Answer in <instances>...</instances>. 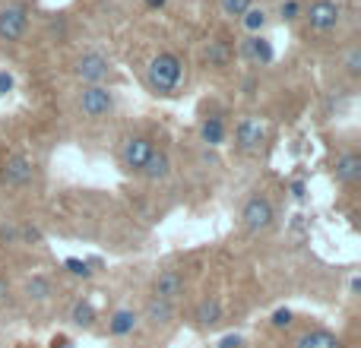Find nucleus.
Returning a JSON list of instances; mask_svg holds the SVG:
<instances>
[{"label": "nucleus", "instance_id": "f257e3e1", "mask_svg": "<svg viewBox=\"0 0 361 348\" xmlns=\"http://www.w3.org/2000/svg\"><path fill=\"white\" fill-rule=\"evenodd\" d=\"M180 80H184V61L175 51H159L146 67V86L156 95H175Z\"/></svg>", "mask_w": 361, "mask_h": 348}, {"label": "nucleus", "instance_id": "f03ea898", "mask_svg": "<svg viewBox=\"0 0 361 348\" xmlns=\"http://www.w3.org/2000/svg\"><path fill=\"white\" fill-rule=\"evenodd\" d=\"M25 29H29V6L10 0V4L0 6V42L4 44H16L23 42Z\"/></svg>", "mask_w": 361, "mask_h": 348}, {"label": "nucleus", "instance_id": "7ed1b4c3", "mask_svg": "<svg viewBox=\"0 0 361 348\" xmlns=\"http://www.w3.org/2000/svg\"><path fill=\"white\" fill-rule=\"evenodd\" d=\"M76 105H80L82 118L102 120V118H108V114L114 111V92L108 86H82Z\"/></svg>", "mask_w": 361, "mask_h": 348}, {"label": "nucleus", "instance_id": "20e7f679", "mask_svg": "<svg viewBox=\"0 0 361 348\" xmlns=\"http://www.w3.org/2000/svg\"><path fill=\"white\" fill-rule=\"evenodd\" d=\"M276 222V209L273 203H269L267 197H260V193H254V197L244 203L241 209V225L244 231H250V235H260V231H269Z\"/></svg>", "mask_w": 361, "mask_h": 348}, {"label": "nucleus", "instance_id": "39448f33", "mask_svg": "<svg viewBox=\"0 0 361 348\" xmlns=\"http://www.w3.org/2000/svg\"><path fill=\"white\" fill-rule=\"evenodd\" d=\"M301 16L307 19V25H311L314 32L326 35V32H333L339 25V19H343V6H339L336 0H311V6H305Z\"/></svg>", "mask_w": 361, "mask_h": 348}, {"label": "nucleus", "instance_id": "423d86ee", "mask_svg": "<svg viewBox=\"0 0 361 348\" xmlns=\"http://www.w3.org/2000/svg\"><path fill=\"white\" fill-rule=\"evenodd\" d=\"M73 73L82 80V86H105V80L111 76V63L99 51H86V54L76 57Z\"/></svg>", "mask_w": 361, "mask_h": 348}, {"label": "nucleus", "instance_id": "0eeeda50", "mask_svg": "<svg viewBox=\"0 0 361 348\" xmlns=\"http://www.w3.org/2000/svg\"><path fill=\"white\" fill-rule=\"evenodd\" d=\"M32 174H35L32 159L25 156V152H10V156L4 159V165H0V184L10 187V190H16V187L29 184Z\"/></svg>", "mask_w": 361, "mask_h": 348}, {"label": "nucleus", "instance_id": "6e6552de", "mask_svg": "<svg viewBox=\"0 0 361 348\" xmlns=\"http://www.w3.org/2000/svg\"><path fill=\"white\" fill-rule=\"evenodd\" d=\"M267 143V127H263L260 118H241L235 127V146L244 152V156H254L260 152V146Z\"/></svg>", "mask_w": 361, "mask_h": 348}, {"label": "nucleus", "instance_id": "1a4fd4ad", "mask_svg": "<svg viewBox=\"0 0 361 348\" xmlns=\"http://www.w3.org/2000/svg\"><path fill=\"white\" fill-rule=\"evenodd\" d=\"M152 149H156V143H152L149 137H143V133H137V137H127L124 146H121V165H124L127 171H137L146 165V159L152 156Z\"/></svg>", "mask_w": 361, "mask_h": 348}, {"label": "nucleus", "instance_id": "9d476101", "mask_svg": "<svg viewBox=\"0 0 361 348\" xmlns=\"http://www.w3.org/2000/svg\"><path fill=\"white\" fill-rule=\"evenodd\" d=\"M238 54H241L247 63H254V67H267V63H273L276 51H273V42H269L267 35H247L241 42V48H238Z\"/></svg>", "mask_w": 361, "mask_h": 348}, {"label": "nucleus", "instance_id": "9b49d317", "mask_svg": "<svg viewBox=\"0 0 361 348\" xmlns=\"http://www.w3.org/2000/svg\"><path fill=\"white\" fill-rule=\"evenodd\" d=\"M187 288V279L184 273H178V269H162V273L156 275V282H152V298H162V301H175L184 294Z\"/></svg>", "mask_w": 361, "mask_h": 348}, {"label": "nucleus", "instance_id": "f8f14e48", "mask_svg": "<svg viewBox=\"0 0 361 348\" xmlns=\"http://www.w3.org/2000/svg\"><path fill=\"white\" fill-rule=\"evenodd\" d=\"M333 180L343 184V187H355L361 180V156L355 149L343 152V156L333 162Z\"/></svg>", "mask_w": 361, "mask_h": 348}, {"label": "nucleus", "instance_id": "ddd939ff", "mask_svg": "<svg viewBox=\"0 0 361 348\" xmlns=\"http://www.w3.org/2000/svg\"><path fill=\"white\" fill-rule=\"evenodd\" d=\"M143 320L149 326H169L171 320H175V304L162 301V298H149L143 307Z\"/></svg>", "mask_w": 361, "mask_h": 348}, {"label": "nucleus", "instance_id": "4468645a", "mask_svg": "<svg viewBox=\"0 0 361 348\" xmlns=\"http://www.w3.org/2000/svg\"><path fill=\"white\" fill-rule=\"evenodd\" d=\"M295 348H345L343 339L330 330H307L295 339Z\"/></svg>", "mask_w": 361, "mask_h": 348}, {"label": "nucleus", "instance_id": "2eb2a0df", "mask_svg": "<svg viewBox=\"0 0 361 348\" xmlns=\"http://www.w3.org/2000/svg\"><path fill=\"white\" fill-rule=\"evenodd\" d=\"M222 317H225V307L219 298H203L197 304V311H193V320H197V326H203V330L222 323Z\"/></svg>", "mask_w": 361, "mask_h": 348}, {"label": "nucleus", "instance_id": "dca6fc26", "mask_svg": "<svg viewBox=\"0 0 361 348\" xmlns=\"http://www.w3.org/2000/svg\"><path fill=\"white\" fill-rule=\"evenodd\" d=\"M140 174H143L146 180H165L171 174V159L165 149H152V156L146 159V165L140 168Z\"/></svg>", "mask_w": 361, "mask_h": 348}, {"label": "nucleus", "instance_id": "f3484780", "mask_svg": "<svg viewBox=\"0 0 361 348\" xmlns=\"http://www.w3.org/2000/svg\"><path fill=\"white\" fill-rule=\"evenodd\" d=\"M231 57H235V48H231L225 38H216V42L206 44V61H209V67H228Z\"/></svg>", "mask_w": 361, "mask_h": 348}, {"label": "nucleus", "instance_id": "a211bd4d", "mask_svg": "<svg viewBox=\"0 0 361 348\" xmlns=\"http://www.w3.org/2000/svg\"><path fill=\"white\" fill-rule=\"evenodd\" d=\"M140 323V313L137 311H118L111 320H108V333L111 336H130Z\"/></svg>", "mask_w": 361, "mask_h": 348}, {"label": "nucleus", "instance_id": "6ab92c4d", "mask_svg": "<svg viewBox=\"0 0 361 348\" xmlns=\"http://www.w3.org/2000/svg\"><path fill=\"white\" fill-rule=\"evenodd\" d=\"M200 139L206 146H222L225 143V120L222 118H206L200 124Z\"/></svg>", "mask_w": 361, "mask_h": 348}, {"label": "nucleus", "instance_id": "aec40b11", "mask_svg": "<svg viewBox=\"0 0 361 348\" xmlns=\"http://www.w3.org/2000/svg\"><path fill=\"white\" fill-rule=\"evenodd\" d=\"M238 23L244 25V32H247V35H263V29H267L269 16H267V10H263V6H250V10L244 13Z\"/></svg>", "mask_w": 361, "mask_h": 348}, {"label": "nucleus", "instance_id": "412c9836", "mask_svg": "<svg viewBox=\"0 0 361 348\" xmlns=\"http://www.w3.org/2000/svg\"><path fill=\"white\" fill-rule=\"evenodd\" d=\"M51 294H54V285H51V279H44V275H32V279L25 282V298L29 301H48Z\"/></svg>", "mask_w": 361, "mask_h": 348}, {"label": "nucleus", "instance_id": "4be33fe9", "mask_svg": "<svg viewBox=\"0 0 361 348\" xmlns=\"http://www.w3.org/2000/svg\"><path fill=\"white\" fill-rule=\"evenodd\" d=\"M70 320H73V326H82V330H89V326L95 323V307L89 304V301H76L73 311H70Z\"/></svg>", "mask_w": 361, "mask_h": 348}, {"label": "nucleus", "instance_id": "5701e85b", "mask_svg": "<svg viewBox=\"0 0 361 348\" xmlns=\"http://www.w3.org/2000/svg\"><path fill=\"white\" fill-rule=\"evenodd\" d=\"M250 6H254V0H219V10L225 19H241Z\"/></svg>", "mask_w": 361, "mask_h": 348}, {"label": "nucleus", "instance_id": "b1692460", "mask_svg": "<svg viewBox=\"0 0 361 348\" xmlns=\"http://www.w3.org/2000/svg\"><path fill=\"white\" fill-rule=\"evenodd\" d=\"M343 67H345V73H349L352 80H358V76H361V48H358V44H352V48L345 51Z\"/></svg>", "mask_w": 361, "mask_h": 348}, {"label": "nucleus", "instance_id": "393cba45", "mask_svg": "<svg viewBox=\"0 0 361 348\" xmlns=\"http://www.w3.org/2000/svg\"><path fill=\"white\" fill-rule=\"evenodd\" d=\"M301 13H305V4H301V0H282L279 4L282 23H295V19H301Z\"/></svg>", "mask_w": 361, "mask_h": 348}, {"label": "nucleus", "instance_id": "a878e982", "mask_svg": "<svg viewBox=\"0 0 361 348\" xmlns=\"http://www.w3.org/2000/svg\"><path fill=\"white\" fill-rule=\"evenodd\" d=\"M63 266H67V273L80 275V279H89V275H92L89 263H86V260H76V256H67V260H63Z\"/></svg>", "mask_w": 361, "mask_h": 348}, {"label": "nucleus", "instance_id": "bb28decb", "mask_svg": "<svg viewBox=\"0 0 361 348\" xmlns=\"http://www.w3.org/2000/svg\"><path fill=\"white\" fill-rule=\"evenodd\" d=\"M269 323H273L276 330H282V326H292V311H288V307H279V311L269 317Z\"/></svg>", "mask_w": 361, "mask_h": 348}, {"label": "nucleus", "instance_id": "cd10ccee", "mask_svg": "<svg viewBox=\"0 0 361 348\" xmlns=\"http://www.w3.org/2000/svg\"><path fill=\"white\" fill-rule=\"evenodd\" d=\"M0 241L4 244H19V225H0Z\"/></svg>", "mask_w": 361, "mask_h": 348}, {"label": "nucleus", "instance_id": "c85d7f7f", "mask_svg": "<svg viewBox=\"0 0 361 348\" xmlns=\"http://www.w3.org/2000/svg\"><path fill=\"white\" fill-rule=\"evenodd\" d=\"M25 241H42V231L38 228H32V225H19V244H25Z\"/></svg>", "mask_w": 361, "mask_h": 348}, {"label": "nucleus", "instance_id": "c756f323", "mask_svg": "<svg viewBox=\"0 0 361 348\" xmlns=\"http://www.w3.org/2000/svg\"><path fill=\"white\" fill-rule=\"evenodd\" d=\"M10 89H13V76L6 70H0V95H6Z\"/></svg>", "mask_w": 361, "mask_h": 348}, {"label": "nucleus", "instance_id": "7c9ffc66", "mask_svg": "<svg viewBox=\"0 0 361 348\" xmlns=\"http://www.w3.org/2000/svg\"><path fill=\"white\" fill-rule=\"evenodd\" d=\"M219 348H241V336H225L219 342Z\"/></svg>", "mask_w": 361, "mask_h": 348}, {"label": "nucleus", "instance_id": "2f4dec72", "mask_svg": "<svg viewBox=\"0 0 361 348\" xmlns=\"http://www.w3.org/2000/svg\"><path fill=\"white\" fill-rule=\"evenodd\" d=\"M143 4H146V6H149V10H162V6H165V4H169V0H143Z\"/></svg>", "mask_w": 361, "mask_h": 348}, {"label": "nucleus", "instance_id": "473e14b6", "mask_svg": "<svg viewBox=\"0 0 361 348\" xmlns=\"http://www.w3.org/2000/svg\"><path fill=\"white\" fill-rule=\"evenodd\" d=\"M292 197H295V199L305 197V184H292Z\"/></svg>", "mask_w": 361, "mask_h": 348}, {"label": "nucleus", "instance_id": "72a5a7b5", "mask_svg": "<svg viewBox=\"0 0 361 348\" xmlns=\"http://www.w3.org/2000/svg\"><path fill=\"white\" fill-rule=\"evenodd\" d=\"M6 294H10V282H6V279H0V301H4Z\"/></svg>", "mask_w": 361, "mask_h": 348}]
</instances>
